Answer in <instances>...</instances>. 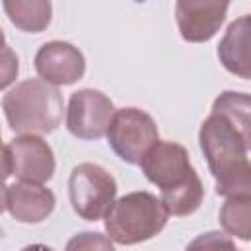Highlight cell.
Masks as SVG:
<instances>
[{
	"label": "cell",
	"instance_id": "7",
	"mask_svg": "<svg viewBox=\"0 0 251 251\" xmlns=\"http://www.w3.org/2000/svg\"><path fill=\"white\" fill-rule=\"evenodd\" d=\"M114 112V102L104 92L94 88H80L69 96L67 129L76 139H100L106 135Z\"/></svg>",
	"mask_w": 251,
	"mask_h": 251
},
{
	"label": "cell",
	"instance_id": "5",
	"mask_svg": "<svg viewBox=\"0 0 251 251\" xmlns=\"http://www.w3.org/2000/svg\"><path fill=\"white\" fill-rule=\"evenodd\" d=\"M118 194V182L98 163H78L69 175V200L75 214L86 222L102 220Z\"/></svg>",
	"mask_w": 251,
	"mask_h": 251
},
{
	"label": "cell",
	"instance_id": "20",
	"mask_svg": "<svg viewBox=\"0 0 251 251\" xmlns=\"http://www.w3.org/2000/svg\"><path fill=\"white\" fill-rule=\"evenodd\" d=\"M6 190H8V186L0 180V214L6 210Z\"/></svg>",
	"mask_w": 251,
	"mask_h": 251
},
{
	"label": "cell",
	"instance_id": "14",
	"mask_svg": "<svg viewBox=\"0 0 251 251\" xmlns=\"http://www.w3.org/2000/svg\"><path fill=\"white\" fill-rule=\"evenodd\" d=\"M220 224L226 235L241 241L251 239V194L227 196L220 208Z\"/></svg>",
	"mask_w": 251,
	"mask_h": 251
},
{
	"label": "cell",
	"instance_id": "18",
	"mask_svg": "<svg viewBox=\"0 0 251 251\" xmlns=\"http://www.w3.org/2000/svg\"><path fill=\"white\" fill-rule=\"evenodd\" d=\"M10 175H12V155L8 145H4L0 139V180L4 182Z\"/></svg>",
	"mask_w": 251,
	"mask_h": 251
},
{
	"label": "cell",
	"instance_id": "4",
	"mask_svg": "<svg viewBox=\"0 0 251 251\" xmlns=\"http://www.w3.org/2000/svg\"><path fill=\"white\" fill-rule=\"evenodd\" d=\"M169 222L161 200L147 192L135 190L114 200L104 216V229L112 243L137 245L159 235Z\"/></svg>",
	"mask_w": 251,
	"mask_h": 251
},
{
	"label": "cell",
	"instance_id": "3",
	"mask_svg": "<svg viewBox=\"0 0 251 251\" xmlns=\"http://www.w3.org/2000/svg\"><path fill=\"white\" fill-rule=\"evenodd\" d=\"M6 122L14 133L45 135L55 131L63 120V94L41 78H25L2 98Z\"/></svg>",
	"mask_w": 251,
	"mask_h": 251
},
{
	"label": "cell",
	"instance_id": "11",
	"mask_svg": "<svg viewBox=\"0 0 251 251\" xmlns=\"http://www.w3.org/2000/svg\"><path fill=\"white\" fill-rule=\"evenodd\" d=\"M55 194L37 182L18 180L6 190V210L20 224H41L55 210Z\"/></svg>",
	"mask_w": 251,
	"mask_h": 251
},
{
	"label": "cell",
	"instance_id": "8",
	"mask_svg": "<svg viewBox=\"0 0 251 251\" xmlns=\"http://www.w3.org/2000/svg\"><path fill=\"white\" fill-rule=\"evenodd\" d=\"M33 67L37 76L51 86H71L84 76L86 61L78 47L69 41H47L43 43L35 57Z\"/></svg>",
	"mask_w": 251,
	"mask_h": 251
},
{
	"label": "cell",
	"instance_id": "16",
	"mask_svg": "<svg viewBox=\"0 0 251 251\" xmlns=\"http://www.w3.org/2000/svg\"><path fill=\"white\" fill-rule=\"evenodd\" d=\"M65 251H116V249L108 235L100 231H80L67 241Z\"/></svg>",
	"mask_w": 251,
	"mask_h": 251
},
{
	"label": "cell",
	"instance_id": "15",
	"mask_svg": "<svg viewBox=\"0 0 251 251\" xmlns=\"http://www.w3.org/2000/svg\"><path fill=\"white\" fill-rule=\"evenodd\" d=\"M184 251H241L235 241L226 235L224 231H204L200 235H196Z\"/></svg>",
	"mask_w": 251,
	"mask_h": 251
},
{
	"label": "cell",
	"instance_id": "10",
	"mask_svg": "<svg viewBox=\"0 0 251 251\" xmlns=\"http://www.w3.org/2000/svg\"><path fill=\"white\" fill-rule=\"evenodd\" d=\"M12 175L24 182L43 184L55 175V153L41 135H18L8 145Z\"/></svg>",
	"mask_w": 251,
	"mask_h": 251
},
{
	"label": "cell",
	"instance_id": "13",
	"mask_svg": "<svg viewBox=\"0 0 251 251\" xmlns=\"http://www.w3.org/2000/svg\"><path fill=\"white\" fill-rule=\"evenodd\" d=\"M2 8L8 20L25 33H39L51 24L53 6L49 0H6Z\"/></svg>",
	"mask_w": 251,
	"mask_h": 251
},
{
	"label": "cell",
	"instance_id": "1",
	"mask_svg": "<svg viewBox=\"0 0 251 251\" xmlns=\"http://www.w3.org/2000/svg\"><path fill=\"white\" fill-rule=\"evenodd\" d=\"M249 110L247 92L224 90L198 129V143L216 180V194L226 198L251 194Z\"/></svg>",
	"mask_w": 251,
	"mask_h": 251
},
{
	"label": "cell",
	"instance_id": "19",
	"mask_svg": "<svg viewBox=\"0 0 251 251\" xmlns=\"http://www.w3.org/2000/svg\"><path fill=\"white\" fill-rule=\"evenodd\" d=\"M20 251H53V249L49 245H45V243H31V245H25Z\"/></svg>",
	"mask_w": 251,
	"mask_h": 251
},
{
	"label": "cell",
	"instance_id": "12",
	"mask_svg": "<svg viewBox=\"0 0 251 251\" xmlns=\"http://www.w3.org/2000/svg\"><path fill=\"white\" fill-rule=\"evenodd\" d=\"M218 59L224 69L243 80L251 76L249 63V16L231 22L218 45Z\"/></svg>",
	"mask_w": 251,
	"mask_h": 251
},
{
	"label": "cell",
	"instance_id": "17",
	"mask_svg": "<svg viewBox=\"0 0 251 251\" xmlns=\"http://www.w3.org/2000/svg\"><path fill=\"white\" fill-rule=\"evenodd\" d=\"M20 73V59L16 51L10 45H4L0 49V90L8 88Z\"/></svg>",
	"mask_w": 251,
	"mask_h": 251
},
{
	"label": "cell",
	"instance_id": "2",
	"mask_svg": "<svg viewBox=\"0 0 251 251\" xmlns=\"http://www.w3.org/2000/svg\"><path fill=\"white\" fill-rule=\"evenodd\" d=\"M145 178L161 190V204L169 216H192L204 200V184L190 163L184 145L157 141L139 161Z\"/></svg>",
	"mask_w": 251,
	"mask_h": 251
},
{
	"label": "cell",
	"instance_id": "6",
	"mask_svg": "<svg viewBox=\"0 0 251 251\" xmlns=\"http://www.w3.org/2000/svg\"><path fill=\"white\" fill-rule=\"evenodd\" d=\"M108 145L127 165H139L143 155L159 141L155 120L141 108L129 106L114 112L108 129Z\"/></svg>",
	"mask_w": 251,
	"mask_h": 251
},
{
	"label": "cell",
	"instance_id": "21",
	"mask_svg": "<svg viewBox=\"0 0 251 251\" xmlns=\"http://www.w3.org/2000/svg\"><path fill=\"white\" fill-rule=\"evenodd\" d=\"M6 45V33H4V29L0 27V49Z\"/></svg>",
	"mask_w": 251,
	"mask_h": 251
},
{
	"label": "cell",
	"instance_id": "9",
	"mask_svg": "<svg viewBox=\"0 0 251 251\" xmlns=\"http://www.w3.org/2000/svg\"><path fill=\"white\" fill-rule=\"evenodd\" d=\"M227 2L218 0H178L175 4V20L180 37L188 43L210 41L227 16Z\"/></svg>",
	"mask_w": 251,
	"mask_h": 251
}]
</instances>
